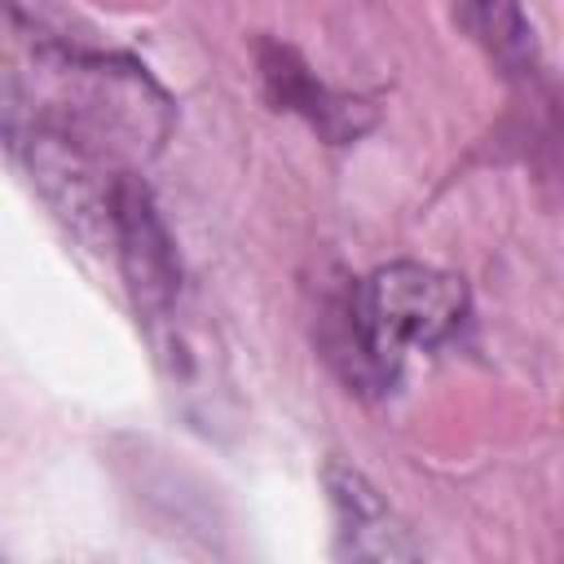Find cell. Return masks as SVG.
Returning a JSON list of instances; mask_svg holds the SVG:
<instances>
[{"instance_id": "7a4b0ae2", "label": "cell", "mask_w": 564, "mask_h": 564, "mask_svg": "<svg viewBox=\"0 0 564 564\" xmlns=\"http://www.w3.org/2000/svg\"><path fill=\"white\" fill-rule=\"evenodd\" d=\"M467 282L449 269L392 260L357 278L339 304L330 357L357 392H379L397 379L410 348H441L467 322Z\"/></svg>"}, {"instance_id": "6da1fadb", "label": "cell", "mask_w": 564, "mask_h": 564, "mask_svg": "<svg viewBox=\"0 0 564 564\" xmlns=\"http://www.w3.org/2000/svg\"><path fill=\"white\" fill-rule=\"evenodd\" d=\"M172 132V101L141 62L31 35L4 70V137L40 194L79 229H110L123 176L150 163Z\"/></svg>"}, {"instance_id": "277c9868", "label": "cell", "mask_w": 564, "mask_h": 564, "mask_svg": "<svg viewBox=\"0 0 564 564\" xmlns=\"http://www.w3.org/2000/svg\"><path fill=\"white\" fill-rule=\"evenodd\" d=\"M256 66L264 79V97L273 101V110L300 115L308 128H317L330 145H344L352 137H361L375 123V110L361 97H344L335 88H326L308 62L278 40H260L256 44Z\"/></svg>"}, {"instance_id": "3957f363", "label": "cell", "mask_w": 564, "mask_h": 564, "mask_svg": "<svg viewBox=\"0 0 564 564\" xmlns=\"http://www.w3.org/2000/svg\"><path fill=\"white\" fill-rule=\"evenodd\" d=\"M110 251L119 260V273L128 282V295L145 322H159L176 304L181 264L172 251V238L150 203V189L141 176H123L110 198Z\"/></svg>"}, {"instance_id": "5b68a950", "label": "cell", "mask_w": 564, "mask_h": 564, "mask_svg": "<svg viewBox=\"0 0 564 564\" xmlns=\"http://www.w3.org/2000/svg\"><path fill=\"white\" fill-rule=\"evenodd\" d=\"M330 511H335V555L352 560H414L419 546L410 542V529L397 520L388 498L344 463H326L322 471Z\"/></svg>"}, {"instance_id": "8992f818", "label": "cell", "mask_w": 564, "mask_h": 564, "mask_svg": "<svg viewBox=\"0 0 564 564\" xmlns=\"http://www.w3.org/2000/svg\"><path fill=\"white\" fill-rule=\"evenodd\" d=\"M454 13L502 75L529 79L538 70V40L520 0H454Z\"/></svg>"}]
</instances>
